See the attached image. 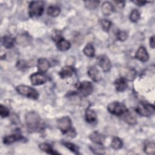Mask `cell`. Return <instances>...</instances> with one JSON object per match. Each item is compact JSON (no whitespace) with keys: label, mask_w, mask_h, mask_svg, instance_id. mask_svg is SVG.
Returning <instances> with one entry per match:
<instances>
[{"label":"cell","mask_w":155,"mask_h":155,"mask_svg":"<svg viewBox=\"0 0 155 155\" xmlns=\"http://www.w3.org/2000/svg\"><path fill=\"white\" fill-rule=\"evenodd\" d=\"M25 124L28 132L34 133L41 128V119L36 111L28 112L25 117Z\"/></svg>","instance_id":"6da1fadb"},{"label":"cell","mask_w":155,"mask_h":155,"mask_svg":"<svg viewBox=\"0 0 155 155\" xmlns=\"http://www.w3.org/2000/svg\"><path fill=\"white\" fill-rule=\"evenodd\" d=\"M58 128L61 131L71 137H74L76 135L75 130L71 127V120L68 116H63L57 120Z\"/></svg>","instance_id":"7a4b0ae2"},{"label":"cell","mask_w":155,"mask_h":155,"mask_svg":"<svg viewBox=\"0 0 155 155\" xmlns=\"http://www.w3.org/2000/svg\"><path fill=\"white\" fill-rule=\"evenodd\" d=\"M44 2L42 1H31L28 6V14L31 18L41 16L44 10Z\"/></svg>","instance_id":"3957f363"},{"label":"cell","mask_w":155,"mask_h":155,"mask_svg":"<svg viewBox=\"0 0 155 155\" xmlns=\"http://www.w3.org/2000/svg\"><path fill=\"white\" fill-rule=\"evenodd\" d=\"M16 90L19 94L32 99H37L39 97V93L35 88L25 85H18L16 87Z\"/></svg>","instance_id":"277c9868"},{"label":"cell","mask_w":155,"mask_h":155,"mask_svg":"<svg viewBox=\"0 0 155 155\" xmlns=\"http://www.w3.org/2000/svg\"><path fill=\"white\" fill-rule=\"evenodd\" d=\"M107 110L111 114L118 116L124 115L128 111L123 103L118 101H114L109 104L107 107Z\"/></svg>","instance_id":"5b68a950"},{"label":"cell","mask_w":155,"mask_h":155,"mask_svg":"<svg viewBox=\"0 0 155 155\" xmlns=\"http://www.w3.org/2000/svg\"><path fill=\"white\" fill-rule=\"evenodd\" d=\"M136 111L140 116L150 117L154 113V107L153 105L147 102H140L137 106Z\"/></svg>","instance_id":"8992f818"},{"label":"cell","mask_w":155,"mask_h":155,"mask_svg":"<svg viewBox=\"0 0 155 155\" xmlns=\"http://www.w3.org/2000/svg\"><path fill=\"white\" fill-rule=\"evenodd\" d=\"M93 90V85L90 81L80 82L77 87V93L82 97H87L91 94Z\"/></svg>","instance_id":"52a82bcc"},{"label":"cell","mask_w":155,"mask_h":155,"mask_svg":"<svg viewBox=\"0 0 155 155\" xmlns=\"http://www.w3.org/2000/svg\"><path fill=\"white\" fill-rule=\"evenodd\" d=\"M31 83L33 85H40L47 81V76L42 73L38 72L33 73L30 76Z\"/></svg>","instance_id":"ba28073f"},{"label":"cell","mask_w":155,"mask_h":155,"mask_svg":"<svg viewBox=\"0 0 155 155\" xmlns=\"http://www.w3.org/2000/svg\"><path fill=\"white\" fill-rule=\"evenodd\" d=\"M98 64L102 71L104 72H108L111 69V61L105 55H101L98 57Z\"/></svg>","instance_id":"9c48e42d"},{"label":"cell","mask_w":155,"mask_h":155,"mask_svg":"<svg viewBox=\"0 0 155 155\" xmlns=\"http://www.w3.org/2000/svg\"><path fill=\"white\" fill-rule=\"evenodd\" d=\"M120 74L122 78L127 81H133L136 76V71L134 68L130 67L122 68L121 69Z\"/></svg>","instance_id":"30bf717a"},{"label":"cell","mask_w":155,"mask_h":155,"mask_svg":"<svg viewBox=\"0 0 155 155\" xmlns=\"http://www.w3.org/2000/svg\"><path fill=\"white\" fill-rule=\"evenodd\" d=\"M135 58L141 62H147L149 59V55L146 48L143 46L139 47L136 52Z\"/></svg>","instance_id":"8fae6325"},{"label":"cell","mask_w":155,"mask_h":155,"mask_svg":"<svg viewBox=\"0 0 155 155\" xmlns=\"http://www.w3.org/2000/svg\"><path fill=\"white\" fill-rule=\"evenodd\" d=\"M87 73L90 79L94 82H98L102 78L99 70L95 66L90 67L88 70Z\"/></svg>","instance_id":"7c38bea8"},{"label":"cell","mask_w":155,"mask_h":155,"mask_svg":"<svg viewBox=\"0 0 155 155\" xmlns=\"http://www.w3.org/2000/svg\"><path fill=\"white\" fill-rule=\"evenodd\" d=\"M50 67V63L45 58H39L38 60L37 67L39 72L45 73L47 71Z\"/></svg>","instance_id":"4fadbf2b"},{"label":"cell","mask_w":155,"mask_h":155,"mask_svg":"<svg viewBox=\"0 0 155 155\" xmlns=\"http://www.w3.org/2000/svg\"><path fill=\"white\" fill-rule=\"evenodd\" d=\"M23 139H24L23 137L20 134H18V133L12 134L5 136L3 138V143L5 145H10L16 141L21 140Z\"/></svg>","instance_id":"5bb4252c"},{"label":"cell","mask_w":155,"mask_h":155,"mask_svg":"<svg viewBox=\"0 0 155 155\" xmlns=\"http://www.w3.org/2000/svg\"><path fill=\"white\" fill-rule=\"evenodd\" d=\"M89 138L94 143L98 144H103L105 139L104 135L98 131H94L91 133L89 136Z\"/></svg>","instance_id":"9a60e30c"},{"label":"cell","mask_w":155,"mask_h":155,"mask_svg":"<svg viewBox=\"0 0 155 155\" xmlns=\"http://www.w3.org/2000/svg\"><path fill=\"white\" fill-rule=\"evenodd\" d=\"M74 73V68L70 65H66L62 68L59 72V75L61 79H66L71 77Z\"/></svg>","instance_id":"2e32d148"},{"label":"cell","mask_w":155,"mask_h":155,"mask_svg":"<svg viewBox=\"0 0 155 155\" xmlns=\"http://www.w3.org/2000/svg\"><path fill=\"white\" fill-rule=\"evenodd\" d=\"M114 86L117 91L122 92L125 91L128 87L127 80L121 77L114 81Z\"/></svg>","instance_id":"e0dca14e"},{"label":"cell","mask_w":155,"mask_h":155,"mask_svg":"<svg viewBox=\"0 0 155 155\" xmlns=\"http://www.w3.org/2000/svg\"><path fill=\"white\" fill-rule=\"evenodd\" d=\"M56 42V47L58 49L62 51H65L68 50L71 47L70 42L68 41L63 38L62 37L60 38L59 40H58Z\"/></svg>","instance_id":"ac0fdd59"},{"label":"cell","mask_w":155,"mask_h":155,"mask_svg":"<svg viewBox=\"0 0 155 155\" xmlns=\"http://www.w3.org/2000/svg\"><path fill=\"white\" fill-rule=\"evenodd\" d=\"M114 5L110 2H104L101 6V10L102 13L105 16H109L111 15L114 11Z\"/></svg>","instance_id":"d6986e66"},{"label":"cell","mask_w":155,"mask_h":155,"mask_svg":"<svg viewBox=\"0 0 155 155\" xmlns=\"http://www.w3.org/2000/svg\"><path fill=\"white\" fill-rule=\"evenodd\" d=\"M85 120L88 123H93L97 120V114L94 110L91 108H88L85 111Z\"/></svg>","instance_id":"ffe728a7"},{"label":"cell","mask_w":155,"mask_h":155,"mask_svg":"<svg viewBox=\"0 0 155 155\" xmlns=\"http://www.w3.org/2000/svg\"><path fill=\"white\" fill-rule=\"evenodd\" d=\"M16 40L10 36H4L2 38V44L7 49H10L13 47Z\"/></svg>","instance_id":"44dd1931"},{"label":"cell","mask_w":155,"mask_h":155,"mask_svg":"<svg viewBox=\"0 0 155 155\" xmlns=\"http://www.w3.org/2000/svg\"><path fill=\"white\" fill-rule=\"evenodd\" d=\"M39 148L44 152H45L47 154H59L58 152L56 151L53 148L47 143H41L39 145Z\"/></svg>","instance_id":"7402d4cb"},{"label":"cell","mask_w":155,"mask_h":155,"mask_svg":"<svg viewBox=\"0 0 155 155\" xmlns=\"http://www.w3.org/2000/svg\"><path fill=\"white\" fill-rule=\"evenodd\" d=\"M83 53L87 57H89V58L94 57L95 54V50L93 44L91 43L87 44L85 45V47L84 48Z\"/></svg>","instance_id":"603a6c76"},{"label":"cell","mask_w":155,"mask_h":155,"mask_svg":"<svg viewBox=\"0 0 155 155\" xmlns=\"http://www.w3.org/2000/svg\"><path fill=\"white\" fill-rule=\"evenodd\" d=\"M61 13V8L56 5H50L47 8V13L51 17H56Z\"/></svg>","instance_id":"cb8c5ba5"},{"label":"cell","mask_w":155,"mask_h":155,"mask_svg":"<svg viewBox=\"0 0 155 155\" xmlns=\"http://www.w3.org/2000/svg\"><path fill=\"white\" fill-rule=\"evenodd\" d=\"M91 151L94 154H103L105 153V148L103 144L94 143L90 147Z\"/></svg>","instance_id":"d4e9b609"},{"label":"cell","mask_w":155,"mask_h":155,"mask_svg":"<svg viewBox=\"0 0 155 155\" xmlns=\"http://www.w3.org/2000/svg\"><path fill=\"white\" fill-rule=\"evenodd\" d=\"M124 120L125 122H127L128 124L129 125H135L136 124V117L132 114L129 113V111H128L126 113H125L124 114Z\"/></svg>","instance_id":"484cf974"},{"label":"cell","mask_w":155,"mask_h":155,"mask_svg":"<svg viewBox=\"0 0 155 155\" xmlns=\"http://www.w3.org/2000/svg\"><path fill=\"white\" fill-rule=\"evenodd\" d=\"M122 145H123V142L120 138L117 137H114L113 138L111 142V147L113 150H119L122 147Z\"/></svg>","instance_id":"4316f807"},{"label":"cell","mask_w":155,"mask_h":155,"mask_svg":"<svg viewBox=\"0 0 155 155\" xmlns=\"http://www.w3.org/2000/svg\"><path fill=\"white\" fill-rule=\"evenodd\" d=\"M62 144L72 153L74 154H79V148L75 144L65 141L62 142Z\"/></svg>","instance_id":"83f0119b"},{"label":"cell","mask_w":155,"mask_h":155,"mask_svg":"<svg viewBox=\"0 0 155 155\" xmlns=\"http://www.w3.org/2000/svg\"><path fill=\"white\" fill-rule=\"evenodd\" d=\"M144 152L148 155H153L155 153V144L153 142L147 143L144 147Z\"/></svg>","instance_id":"f1b7e54d"},{"label":"cell","mask_w":155,"mask_h":155,"mask_svg":"<svg viewBox=\"0 0 155 155\" xmlns=\"http://www.w3.org/2000/svg\"><path fill=\"white\" fill-rule=\"evenodd\" d=\"M15 40L18 44L24 46L26 44H28L29 43L30 39H29L28 36H27L25 35H20L17 36Z\"/></svg>","instance_id":"f546056e"},{"label":"cell","mask_w":155,"mask_h":155,"mask_svg":"<svg viewBox=\"0 0 155 155\" xmlns=\"http://www.w3.org/2000/svg\"><path fill=\"white\" fill-rule=\"evenodd\" d=\"M100 3V1H84V5L87 8L88 10H93L96 8L99 4Z\"/></svg>","instance_id":"4dcf8cb0"},{"label":"cell","mask_w":155,"mask_h":155,"mask_svg":"<svg viewBox=\"0 0 155 155\" xmlns=\"http://www.w3.org/2000/svg\"><path fill=\"white\" fill-rule=\"evenodd\" d=\"M140 18V15L138 10L133 9L130 14V19L133 22H137Z\"/></svg>","instance_id":"1f68e13d"},{"label":"cell","mask_w":155,"mask_h":155,"mask_svg":"<svg viewBox=\"0 0 155 155\" xmlns=\"http://www.w3.org/2000/svg\"><path fill=\"white\" fill-rule=\"evenodd\" d=\"M101 25L103 30L105 31H108L111 26V22L108 19H103L101 21Z\"/></svg>","instance_id":"d6a6232c"},{"label":"cell","mask_w":155,"mask_h":155,"mask_svg":"<svg viewBox=\"0 0 155 155\" xmlns=\"http://www.w3.org/2000/svg\"><path fill=\"white\" fill-rule=\"evenodd\" d=\"M116 38L120 41H124L128 38V33L125 31L119 30L116 33Z\"/></svg>","instance_id":"836d02e7"},{"label":"cell","mask_w":155,"mask_h":155,"mask_svg":"<svg viewBox=\"0 0 155 155\" xmlns=\"http://www.w3.org/2000/svg\"><path fill=\"white\" fill-rule=\"evenodd\" d=\"M9 114H10L9 110L5 106L1 104V105H0V115H1V117H2V118L6 117L8 116Z\"/></svg>","instance_id":"e575fe53"},{"label":"cell","mask_w":155,"mask_h":155,"mask_svg":"<svg viewBox=\"0 0 155 155\" xmlns=\"http://www.w3.org/2000/svg\"><path fill=\"white\" fill-rule=\"evenodd\" d=\"M17 67H18L19 69H24L27 67V64L25 62V61H20L17 63Z\"/></svg>","instance_id":"d590c367"},{"label":"cell","mask_w":155,"mask_h":155,"mask_svg":"<svg viewBox=\"0 0 155 155\" xmlns=\"http://www.w3.org/2000/svg\"><path fill=\"white\" fill-rule=\"evenodd\" d=\"M133 2L136 5H137V6H143L145 5L148 2L145 1H133Z\"/></svg>","instance_id":"8d00e7d4"},{"label":"cell","mask_w":155,"mask_h":155,"mask_svg":"<svg viewBox=\"0 0 155 155\" xmlns=\"http://www.w3.org/2000/svg\"><path fill=\"white\" fill-rule=\"evenodd\" d=\"M150 46L152 48H154V36H152L150 38Z\"/></svg>","instance_id":"74e56055"},{"label":"cell","mask_w":155,"mask_h":155,"mask_svg":"<svg viewBox=\"0 0 155 155\" xmlns=\"http://www.w3.org/2000/svg\"><path fill=\"white\" fill-rule=\"evenodd\" d=\"M115 2L117 4V5H116V6L117 7H119V8H122L124 6V1H116Z\"/></svg>","instance_id":"f35d334b"}]
</instances>
